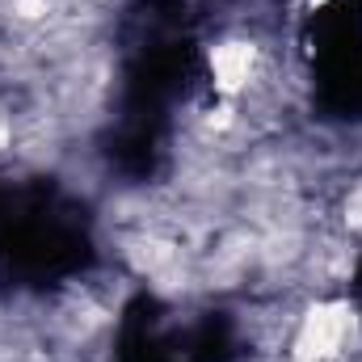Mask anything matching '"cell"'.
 Instances as JSON below:
<instances>
[{"instance_id":"277c9868","label":"cell","mask_w":362,"mask_h":362,"mask_svg":"<svg viewBox=\"0 0 362 362\" xmlns=\"http://www.w3.org/2000/svg\"><path fill=\"white\" fill-rule=\"evenodd\" d=\"M13 139H17V131H13V114H8V110L0 105V156H4L8 148H13Z\"/></svg>"},{"instance_id":"7a4b0ae2","label":"cell","mask_w":362,"mask_h":362,"mask_svg":"<svg viewBox=\"0 0 362 362\" xmlns=\"http://www.w3.org/2000/svg\"><path fill=\"white\" fill-rule=\"evenodd\" d=\"M206 68H211V89L219 101H240L262 81V47L245 34H228L206 51Z\"/></svg>"},{"instance_id":"6da1fadb","label":"cell","mask_w":362,"mask_h":362,"mask_svg":"<svg viewBox=\"0 0 362 362\" xmlns=\"http://www.w3.org/2000/svg\"><path fill=\"white\" fill-rule=\"evenodd\" d=\"M358 346V312L350 299H312L291 333H286V362H346Z\"/></svg>"},{"instance_id":"3957f363","label":"cell","mask_w":362,"mask_h":362,"mask_svg":"<svg viewBox=\"0 0 362 362\" xmlns=\"http://www.w3.org/2000/svg\"><path fill=\"white\" fill-rule=\"evenodd\" d=\"M341 223H346V232L362 236V181L350 185V194H346V202H341Z\"/></svg>"}]
</instances>
